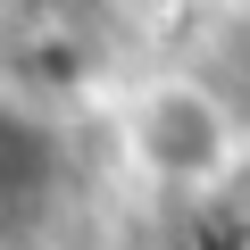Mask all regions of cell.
<instances>
[{
    "label": "cell",
    "mask_w": 250,
    "mask_h": 250,
    "mask_svg": "<svg viewBox=\"0 0 250 250\" xmlns=\"http://www.w3.org/2000/svg\"><path fill=\"white\" fill-rule=\"evenodd\" d=\"M125 150H134V167L159 192L192 200V192H208L242 167V108L225 100V83L159 75L134 100V117H125Z\"/></svg>",
    "instance_id": "cell-1"
},
{
    "label": "cell",
    "mask_w": 250,
    "mask_h": 250,
    "mask_svg": "<svg viewBox=\"0 0 250 250\" xmlns=\"http://www.w3.org/2000/svg\"><path fill=\"white\" fill-rule=\"evenodd\" d=\"M125 59L117 0H0V83L25 100L92 92Z\"/></svg>",
    "instance_id": "cell-2"
},
{
    "label": "cell",
    "mask_w": 250,
    "mask_h": 250,
    "mask_svg": "<svg viewBox=\"0 0 250 250\" xmlns=\"http://www.w3.org/2000/svg\"><path fill=\"white\" fill-rule=\"evenodd\" d=\"M175 250H250V167L175 208Z\"/></svg>",
    "instance_id": "cell-4"
},
{
    "label": "cell",
    "mask_w": 250,
    "mask_h": 250,
    "mask_svg": "<svg viewBox=\"0 0 250 250\" xmlns=\"http://www.w3.org/2000/svg\"><path fill=\"white\" fill-rule=\"evenodd\" d=\"M59 184H67V150H59V125L0 83V250H17L50 225L59 208Z\"/></svg>",
    "instance_id": "cell-3"
}]
</instances>
